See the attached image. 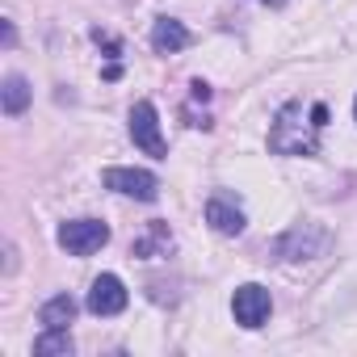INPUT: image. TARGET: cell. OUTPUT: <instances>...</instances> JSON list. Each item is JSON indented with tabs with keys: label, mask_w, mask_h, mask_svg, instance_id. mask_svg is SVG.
I'll return each mask as SVG.
<instances>
[{
	"label": "cell",
	"mask_w": 357,
	"mask_h": 357,
	"mask_svg": "<svg viewBox=\"0 0 357 357\" xmlns=\"http://www.w3.org/2000/svg\"><path fill=\"white\" fill-rule=\"evenodd\" d=\"M122 307H126V286H122V278H114V273L93 278V286H89V311H93V315H118Z\"/></svg>",
	"instance_id": "cell-6"
},
{
	"label": "cell",
	"mask_w": 357,
	"mask_h": 357,
	"mask_svg": "<svg viewBox=\"0 0 357 357\" xmlns=\"http://www.w3.org/2000/svg\"><path fill=\"white\" fill-rule=\"evenodd\" d=\"M231 311H236V324H244V328H261V324L269 319V311H273V298H269V290H265V286L248 282V286H240V290H236Z\"/></svg>",
	"instance_id": "cell-5"
},
{
	"label": "cell",
	"mask_w": 357,
	"mask_h": 357,
	"mask_svg": "<svg viewBox=\"0 0 357 357\" xmlns=\"http://www.w3.org/2000/svg\"><path fill=\"white\" fill-rule=\"evenodd\" d=\"M105 185L114 194H126V198H139V202H155L160 198V181L147 168H105Z\"/></svg>",
	"instance_id": "cell-4"
},
{
	"label": "cell",
	"mask_w": 357,
	"mask_h": 357,
	"mask_svg": "<svg viewBox=\"0 0 357 357\" xmlns=\"http://www.w3.org/2000/svg\"><path fill=\"white\" fill-rule=\"evenodd\" d=\"M130 139H135V147H143V151L155 155V160L168 155V143H164V135H160V118H155V105H151V101H139V105L130 109Z\"/></svg>",
	"instance_id": "cell-3"
},
{
	"label": "cell",
	"mask_w": 357,
	"mask_h": 357,
	"mask_svg": "<svg viewBox=\"0 0 357 357\" xmlns=\"http://www.w3.org/2000/svg\"><path fill=\"white\" fill-rule=\"evenodd\" d=\"M151 47H155L160 55H176V51L190 47V30H185L181 22H172V17H160V22L151 26Z\"/></svg>",
	"instance_id": "cell-8"
},
{
	"label": "cell",
	"mask_w": 357,
	"mask_h": 357,
	"mask_svg": "<svg viewBox=\"0 0 357 357\" xmlns=\"http://www.w3.org/2000/svg\"><path fill=\"white\" fill-rule=\"evenodd\" d=\"M105 244H109V227L97 223V219H72V223L59 227V248L72 252V257H89Z\"/></svg>",
	"instance_id": "cell-2"
},
{
	"label": "cell",
	"mask_w": 357,
	"mask_h": 357,
	"mask_svg": "<svg viewBox=\"0 0 357 357\" xmlns=\"http://www.w3.org/2000/svg\"><path fill=\"white\" fill-rule=\"evenodd\" d=\"M324 126H328V109H324V105H315L311 122H303V105L290 101V105L278 114L273 130H269V147L282 151V155H311V151L319 147V130H324Z\"/></svg>",
	"instance_id": "cell-1"
},
{
	"label": "cell",
	"mask_w": 357,
	"mask_h": 357,
	"mask_svg": "<svg viewBox=\"0 0 357 357\" xmlns=\"http://www.w3.org/2000/svg\"><path fill=\"white\" fill-rule=\"evenodd\" d=\"M353 118H357V101H353Z\"/></svg>",
	"instance_id": "cell-14"
},
{
	"label": "cell",
	"mask_w": 357,
	"mask_h": 357,
	"mask_svg": "<svg viewBox=\"0 0 357 357\" xmlns=\"http://www.w3.org/2000/svg\"><path fill=\"white\" fill-rule=\"evenodd\" d=\"M34 353H38V357H51V353L68 357V353H72V336H68V328H47V332L34 340Z\"/></svg>",
	"instance_id": "cell-10"
},
{
	"label": "cell",
	"mask_w": 357,
	"mask_h": 357,
	"mask_svg": "<svg viewBox=\"0 0 357 357\" xmlns=\"http://www.w3.org/2000/svg\"><path fill=\"white\" fill-rule=\"evenodd\" d=\"M190 89H194V97H198V101H206V97H211V93H206V84H202V80H194V84H190Z\"/></svg>",
	"instance_id": "cell-12"
},
{
	"label": "cell",
	"mask_w": 357,
	"mask_h": 357,
	"mask_svg": "<svg viewBox=\"0 0 357 357\" xmlns=\"http://www.w3.org/2000/svg\"><path fill=\"white\" fill-rule=\"evenodd\" d=\"M30 105V84H26V76H9L5 80V114H22Z\"/></svg>",
	"instance_id": "cell-11"
},
{
	"label": "cell",
	"mask_w": 357,
	"mask_h": 357,
	"mask_svg": "<svg viewBox=\"0 0 357 357\" xmlns=\"http://www.w3.org/2000/svg\"><path fill=\"white\" fill-rule=\"evenodd\" d=\"M206 223L219 231V236H240L244 231V211L227 198V194H215L206 202Z\"/></svg>",
	"instance_id": "cell-7"
},
{
	"label": "cell",
	"mask_w": 357,
	"mask_h": 357,
	"mask_svg": "<svg viewBox=\"0 0 357 357\" xmlns=\"http://www.w3.org/2000/svg\"><path fill=\"white\" fill-rule=\"evenodd\" d=\"M38 319H43V328H68V324L76 319V298H72V294H55V298L38 311Z\"/></svg>",
	"instance_id": "cell-9"
},
{
	"label": "cell",
	"mask_w": 357,
	"mask_h": 357,
	"mask_svg": "<svg viewBox=\"0 0 357 357\" xmlns=\"http://www.w3.org/2000/svg\"><path fill=\"white\" fill-rule=\"evenodd\" d=\"M265 5H273V9H278V5H286V0H265Z\"/></svg>",
	"instance_id": "cell-13"
}]
</instances>
